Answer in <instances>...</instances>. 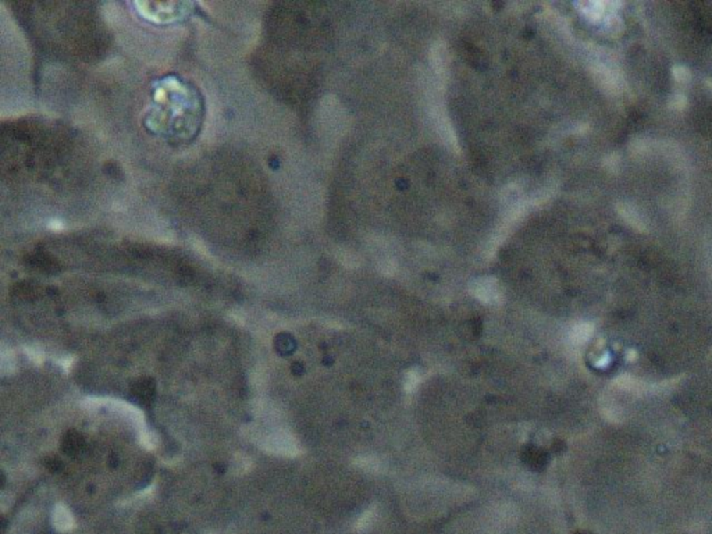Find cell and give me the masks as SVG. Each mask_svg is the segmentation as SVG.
<instances>
[{"label": "cell", "instance_id": "2", "mask_svg": "<svg viewBox=\"0 0 712 534\" xmlns=\"http://www.w3.org/2000/svg\"><path fill=\"white\" fill-rule=\"evenodd\" d=\"M616 213L619 215V217L627 224L630 226L633 230L639 231V233H649L650 231V220L647 219V216L643 213V210L632 203V202H626V201H619L616 203Z\"/></svg>", "mask_w": 712, "mask_h": 534}, {"label": "cell", "instance_id": "10", "mask_svg": "<svg viewBox=\"0 0 712 534\" xmlns=\"http://www.w3.org/2000/svg\"><path fill=\"white\" fill-rule=\"evenodd\" d=\"M55 525L60 530H67L71 526V519L65 511H58L56 512Z\"/></svg>", "mask_w": 712, "mask_h": 534}, {"label": "cell", "instance_id": "11", "mask_svg": "<svg viewBox=\"0 0 712 534\" xmlns=\"http://www.w3.org/2000/svg\"><path fill=\"white\" fill-rule=\"evenodd\" d=\"M708 85H710V87H711L712 88V78H710V80H708Z\"/></svg>", "mask_w": 712, "mask_h": 534}, {"label": "cell", "instance_id": "6", "mask_svg": "<svg viewBox=\"0 0 712 534\" xmlns=\"http://www.w3.org/2000/svg\"><path fill=\"white\" fill-rule=\"evenodd\" d=\"M522 459L526 464V466H529L530 469L535 471V469H539L540 466H543L544 455L540 450H537L535 447H527L522 454Z\"/></svg>", "mask_w": 712, "mask_h": 534}, {"label": "cell", "instance_id": "1", "mask_svg": "<svg viewBox=\"0 0 712 534\" xmlns=\"http://www.w3.org/2000/svg\"><path fill=\"white\" fill-rule=\"evenodd\" d=\"M592 74L599 87L609 95H619L625 91V78L622 72L606 64L597 61L592 65Z\"/></svg>", "mask_w": 712, "mask_h": 534}, {"label": "cell", "instance_id": "4", "mask_svg": "<svg viewBox=\"0 0 712 534\" xmlns=\"http://www.w3.org/2000/svg\"><path fill=\"white\" fill-rule=\"evenodd\" d=\"M132 395L142 404L151 402L156 394V384L152 379L149 377H141L138 379L132 387H131Z\"/></svg>", "mask_w": 712, "mask_h": 534}, {"label": "cell", "instance_id": "5", "mask_svg": "<svg viewBox=\"0 0 712 534\" xmlns=\"http://www.w3.org/2000/svg\"><path fill=\"white\" fill-rule=\"evenodd\" d=\"M579 6L583 10L582 13L587 18H590L593 21H599V20L603 18L608 4L606 3H601V1H587V3H580Z\"/></svg>", "mask_w": 712, "mask_h": 534}, {"label": "cell", "instance_id": "8", "mask_svg": "<svg viewBox=\"0 0 712 534\" xmlns=\"http://www.w3.org/2000/svg\"><path fill=\"white\" fill-rule=\"evenodd\" d=\"M672 77L679 84H687L690 81V70L683 64H675L672 67Z\"/></svg>", "mask_w": 712, "mask_h": 534}, {"label": "cell", "instance_id": "3", "mask_svg": "<svg viewBox=\"0 0 712 534\" xmlns=\"http://www.w3.org/2000/svg\"><path fill=\"white\" fill-rule=\"evenodd\" d=\"M60 447H61V451L64 455L75 458V457L81 455L82 451L85 450V438L80 431L68 430L67 433H64Z\"/></svg>", "mask_w": 712, "mask_h": 534}, {"label": "cell", "instance_id": "7", "mask_svg": "<svg viewBox=\"0 0 712 534\" xmlns=\"http://www.w3.org/2000/svg\"><path fill=\"white\" fill-rule=\"evenodd\" d=\"M275 344H277V345H275L277 351H278L280 354H282V355H287V354L292 352V351H294V348H295V343H294V340H292L289 336H287V334H282V336L277 337V343H275Z\"/></svg>", "mask_w": 712, "mask_h": 534}, {"label": "cell", "instance_id": "9", "mask_svg": "<svg viewBox=\"0 0 712 534\" xmlns=\"http://www.w3.org/2000/svg\"><path fill=\"white\" fill-rule=\"evenodd\" d=\"M686 106H687V98L683 94H675L668 99V108L675 112H680V110L686 109Z\"/></svg>", "mask_w": 712, "mask_h": 534}]
</instances>
